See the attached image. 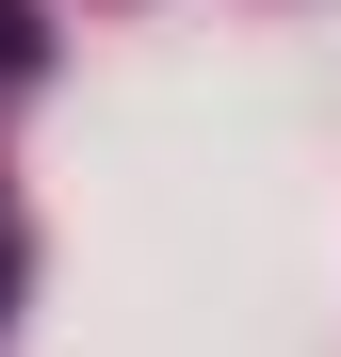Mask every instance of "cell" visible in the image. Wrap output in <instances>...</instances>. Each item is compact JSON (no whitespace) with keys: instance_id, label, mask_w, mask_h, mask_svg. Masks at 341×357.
Here are the masks:
<instances>
[{"instance_id":"1","label":"cell","mask_w":341,"mask_h":357,"mask_svg":"<svg viewBox=\"0 0 341 357\" xmlns=\"http://www.w3.org/2000/svg\"><path fill=\"white\" fill-rule=\"evenodd\" d=\"M33 66V0H0V82H17Z\"/></svg>"}]
</instances>
